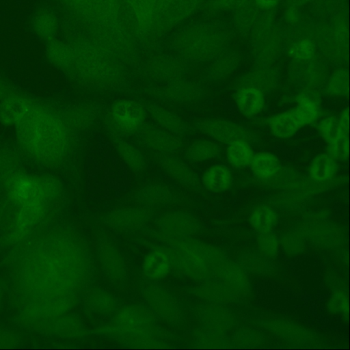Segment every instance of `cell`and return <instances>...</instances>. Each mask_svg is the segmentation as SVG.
<instances>
[{
  "instance_id": "obj_1",
  "label": "cell",
  "mask_w": 350,
  "mask_h": 350,
  "mask_svg": "<svg viewBox=\"0 0 350 350\" xmlns=\"http://www.w3.org/2000/svg\"><path fill=\"white\" fill-rule=\"evenodd\" d=\"M23 123L21 135L27 144L36 151L46 150V155L60 159L66 152L68 135L65 126L55 117H36Z\"/></svg>"
},
{
  "instance_id": "obj_2",
  "label": "cell",
  "mask_w": 350,
  "mask_h": 350,
  "mask_svg": "<svg viewBox=\"0 0 350 350\" xmlns=\"http://www.w3.org/2000/svg\"><path fill=\"white\" fill-rule=\"evenodd\" d=\"M107 329L108 334L129 345H153L156 325L148 310L131 306L117 312Z\"/></svg>"
},
{
  "instance_id": "obj_3",
  "label": "cell",
  "mask_w": 350,
  "mask_h": 350,
  "mask_svg": "<svg viewBox=\"0 0 350 350\" xmlns=\"http://www.w3.org/2000/svg\"><path fill=\"white\" fill-rule=\"evenodd\" d=\"M146 107L133 99L121 98L114 101L107 113V123L118 136L137 133L146 124Z\"/></svg>"
},
{
  "instance_id": "obj_4",
  "label": "cell",
  "mask_w": 350,
  "mask_h": 350,
  "mask_svg": "<svg viewBox=\"0 0 350 350\" xmlns=\"http://www.w3.org/2000/svg\"><path fill=\"white\" fill-rule=\"evenodd\" d=\"M197 129L215 142L229 144L234 141H248L250 133L239 124L223 119H206L196 124Z\"/></svg>"
},
{
  "instance_id": "obj_5",
  "label": "cell",
  "mask_w": 350,
  "mask_h": 350,
  "mask_svg": "<svg viewBox=\"0 0 350 350\" xmlns=\"http://www.w3.org/2000/svg\"><path fill=\"white\" fill-rule=\"evenodd\" d=\"M137 134L139 142L146 148L163 154L176 153L183 146L179 136L159 126L145 124Z\"/></svg>"
},
{
  "instance_id": "obj_6",
  "label": "cell",
  "mask_w": 350,
  "mask_h": 350,
  "mask_svg": "<svg viewBox=\"0 0 350 350\" xmlns=\"http://www.w3.org/2000/svg\"><path fill=\"white\" fill-rule=\"evenodd\" d=\"M152 94L160 100L180 104L198 100L202 96V90L197 84L180 78L152 90Z\"/></svg>"
},
{
  "instance_id": "obj_7",
  "label": "cell",
  "mask_w": 350,
  "mask_h": 350,
  "mask_svg": "<svg viewBox=\"0 0 350 350\" xmlns=\"http://www.w3.org/2000/svg\"><path fill=\"white\" fill-rule=\"evenodd\" d=\"M144 296L152 310L165 320L174 321L178 317V308L173 298L162 288L150 285L145 288Z\"/></svg>"
},
{
  "instance_id": "obj_8",
  "label": "cell",
  "mask_w": 350,
  "mask_h": 350,
  "mask_svg": "<svg viewBox=\"0 0 350 350\" xmlns=\"http://www.w3.org/2000/svg\"><path fill=\"white\" fill-rule=\"evenodd\" d=\"M150 211L146 207H129L111 212L107 220L109 225L118 230H135L148 219Z\"/></svg>"
},
{
  "instance_id": "obj_9",
  "label": "cell",
  "mask_w": 350,
  "mask_h": 350,
  "mask_svg": "<svg viewBox=\"0 0 350 350\" xmlns=\"http://www.w3.org/2000/svg\"><path fill=\"white\" fill-rule=\"evenodd\" d=\"M161 168L173 180L187 187L199 183L196 173L184 161L172 154H163L159 159Z\"/></svg>"
},
{
  "instance_id": "obj_10",
  "label": "cell",
  "mask_w": 350,
  "mask_h": 350,
  "mask_svg": "<svg viewBox=\"0 0 350 350\" xmlns=\"http://www.w3.org/2000/svg\"><path fill=\"white\" fill-rule=\"evenodd\" d=\"M98 252L100 266L107 276L113 281L123 280L126 275L124 262L115 246L108 242L103 243Z\"/></svg>"
},
{
  "instance_id": "obj_11",
  "label": "cell",
  "mask_w": 350,
  "mask_h": 350,
  "mask_svg": "<svg viewBox=\"0 0 350 350\" xmlns=\"http://www.w3.org/2000/svg\"><path fill=\"white\" fill-rule=\"evenodd\" d=\"M146 70L151 78L167 83L180 79L184 73V66L177 59L159 57L148 62Z\"/></svg>"
},
{
  "instance_id": "obj_12",
  "label": "cell",
  "mask_w": 350,
  "mask_h": 350,
  "mask_svg": "<svg viewBox=\"0 0 350 350\" xmlns=\"http://www.w3.org/2000/svg\"><path fill=\"white\" fill-rule=\"evenodd\" d=\"M146 109L148 115L159 127L179 137L187 133L186 123L173 111L155 103L148 104Z\"/></svg>"
},
{
  "instance_id": "obj_13",
  "label": "cell",
  "mask_w": 350,
  "mask_h": 350,
  "mask_svg": "<svg viewBox=\"0 0 350 350\" xmlns=\"http://www.w3.org/2000/svg\"><path fill=\"white\" fill-rule=\"evenodd\" d=\"M268 124L271 133L281 139L291 137L304 126L295 108L272 116Z\"/></svg>"
},
{
  "instance_id": "obj_14",
  "label": "cell",
  "mask_w": 350,
  "mask_h": 350,
  "mask_svg": "<svg viewBox=\"0 0 350 350\" xmlns=\"http://www.w3.org/2000/svg\"><path fill=\"white\" fill-rule=\"evenodd\" d=\"M172 262L170 256L159 249L148 253L142 262V271L145 277L150 280L164 278L170 271Z\"/></svg>"
},
{
  "instance_id": "obj_15",
  "label": "cell",
  "mask_w": 350,
  "mask_h": 350,
  "mask_svg": "<svg viewBox=\"0 0 350 350\" xmlns=\"http://www.w3.org/2000/svg\"><path fill=\"white\" fill-rule=\"evenodd\" d=\"M235 103L241 114L252 118L262 110L265 105L264 93L252 87L239 88L235 94Z\"/></svg>"
},
{
  "instance_id": "obj_16",
  "label": "cell",
  "mask_w": 350,
  "mask_h": 350,
  "mask_svg": "<svg viewBox=\"0 0 350 350\" xmlns=\"http://www.w3.org/2000/svg\"><path fill=\"white\" fill-rule=\"evenodd\" d=\"M201 182L206 190L213 193H221L230 188L232 184V175L227 166L215 164L204 170Z\"/></svg>"
},
{
  "instance_id": "obj_17",
  "label": "cell",
  "mask_w": 350,
  "mask_h": 350,
  "mask_svg": "<svg viewBox=\"0 0 350 350\" xmlns=\"http://www.w3.org/2000/svg\"><path fill=\"white\" fill-rule=\"evenodd\" d=\"M114 148L124 165L132 172H141L146 166V159L143 152L132 143L117 137Z\"/></svg>"
},
{
  "instance_id": "obj_18",
  "label": "cell",
  "mask_w": 350,
  "mask_h": 350,
  "mask_svg": "<svg viewBox=\"0 0 350 350\" xmlns=\"http://www.w3.org/2000/svg\"><path fill=\"white\" fill-rule=\"evenodd\" d=\"M220 146L214 140L201 139L191 143L185 150V157L193 163H202L219 157Z\"/></svg>"
},
{
  "instance_id": "obj_19",
  "label": "cell",
  "mask_w": 350,
  "mask_h": 350,
  "mask_svg": "<svg viewBox=\"0 0 350 350\" xmlns=\"http://www.w3.org/2000/svg\"><path fill=\"white\" fill-rule=\"evenodd\" d=\"M249 166L256 177L260 179H269L279 172L280 162L274 154L269 152H260L254 154Z\"/></svg>"
},
{
  "instance_id": "obj_20",
  "label": "cell",
  "mask_w": 350,
  "mask_h": 350,
  "mask_svg": "<svg viewBox=\"0 0 350 350\" xmlns=\"http://www.w3.org/2000/svg\"><path fill=\"white\" fill-rule=\"evenodd\" d=\"M174 198L172 191L160 184H150L142 187L137 193V201L144 206L167 204Z\"/></svg>"
},
{
  "instance_id": "obj_21",
  "label": "cell",
  "mask_w": 350,
  "mask_h": 350,
  "mask_svg": "<svg viewBox=\"0 0 350 350\" xmlns=\"http://www.w3.org/2000/svg\"><path fill=\"white\" fill-rule=\"evenodd\" d=\"M337 171L336 161L327 153L317 155L309 166L310 178L316 183H323L332 179Z\"/></svg>"
},
{
  "instance_id": "obj_22",
  "label": "cell",
  "mask_w": 350,
  "mask_h": 350,
  "mask_svg": "<svg viewBox=\"0 0 350 350\" xmlns=\"http://www.w3.org/2000/svg\"><path fill=\"white\" fill-rule=\"evenodd\" d=\"M31 25L33 31L40 38L49 41L54 38L58 22L52 11L42 9L33 14Z\"/></svg>"
},
{
  "instance_id": "obj_23",
  "label": "cell",
  "mask_w": 350,
  "mask_h": 350,
  "mask_svg": "<svg viewBox=\"0 0 350 350\" xmlns=\"http://www.w3.org/2000/svg\"><path fill=\"white\" fill-rule=\"evenodd\" d=\"M226 155L230 165L241 169L250 165L254 152L248 141L239 139L228 144Z\"/></svg>"
},
{
  "instance_id": "obj_24",
  "label": "cell",
  "mask_w": 350,
  "mask_h": 350,
  "mask_svg": "<svg viewBox=\"0 0 350 350\" xmlns=\"http://www.w3.org/2000/svg\"><path fill=\"white\" fill-rule=\"evenodd\" d=\"M251 226L260 234L271 232L277 221V215L271 207L259 205L254 208L250 216Z\"/></svg>"
},
{
  "instance_id": "obj_25",
  "label": "cell",
  "mask_w": 350,
  "mask_h": 350,
  "mask_svg": "<svg viewBox=\"0 0 350 350\" xmlns=\"http://www.w3.org/2000/svg\"><path fill=\"white\" fill-rule=\"evenodd\" d=\"M46 53L51 60L61 67L68 68L73 64L74 51L69 46L55 38L47 41Z\"/></svg>"
},
{
  "instance_id": "obj_26",
  "label": "cell",
  "mask_w": 350,
  "mask_h": 350,
  "mask_svg": "<svg viewBox=\"0 0 350 350\" xmlns=\"http://www.w3.org/2000/svg\"><path fill=\"white\" fill-rule=\"evenodd\" d=\"M278 83V77L273 72L261 70L252 72L241 81L240 88L252 87L263 93L274 90Z\"/></svg>"
},
{
  "instance_id": "obj_27",
  "label": "cell",
  "mask_w": 350,
  "mask_h": 350,
  "mask_svg": "<svg viewBox=\"0 0 350 350\" xmlns=\"http://www.w3.org/2000/svg\"><path fill=\"white\" fill-rule=\"evenodd\" d=\"M161 221L164 223L161 224V228L165 234L177 238L182 237L183 234L184 236L186 232L189 233L190 230L186 227H191L189 224L192 219L185 214L174 213L166 215Z\"/></svg>"
},
{
  "instance_id": "obj_28",
  "label": "cell",
  "mask_w": 350,
  "mask_h": 350,
  "mask_svg": "<svg viewBox=\"0 0 350 350\" xmlns=\"http://www.w3.org/2000/svg\"><path fill=\"white\" fill-rule=\"evenodd\" d=\"M87 307L91 313L96 314H109L113 313L116 303L107 293L95 291L88 295Z\"/></svg>"
},
{
  "instance_id": "obj_29",
  "label": "cell",
  "mask_w": 350,
  "mask_h": 350,
  "mask_svg": "<svg viewBox=\"0 0 350 350\" xmlns=\"http://www.w3.org/2000/svg\"><path fill=\"white\" fill-rule=\"evenodd\" d=\"M295 108L304 125L315 122L319 117L320 110L316 100L306 94H300L296 98Z\"/></svg>"
},
{
  "instance_id": "obj_30",
  "label": "cell",
  "mask_w": 350,
  "mask_h": 350,
  "mask_svg": "<svg viewBox=\"0 0 350 350\" xmlns=\"http://www.w3.org/2000/svg\"><path fill=\"white\" fill-rule=\"evenodd\" d=\"M39 191V183L36 179L27 176L17 178L12 186L13 196L20 202H27L33 200Z\"/></svg>"
},
{
  "instance_id": "obj_31",
  "label": "cell",
  "mask_w": 350,
  "mask_h": 350,
  "mask_svg": "<svg viewBox=\"0 0 350 350\" xmlns=\"http://www.w3.org/2000/svg\"><path fill=\"white\" fill-rule=\"evenodd\" d=\"M326 91L334 96H345L349 92V77L345 70L335 71L328 79Z\"/></svg>"
},
{
  "instance_id": "obj_32",
  "label": "cell",
  "mask_w": 350,
  "mask_h": 350,
  "mask_svg": "<svg viewBox=\"0 0 350 350\" xmlns=\"http://www.w3.org/2000/svg\"><path fill=\"white\" fill-rule=\"evenodd\" d=\"M318 131L322 139L327 144L333 142L342 137L338 118L333 116L325 117L319 121Z\"/></svg>"
},
{
  "instance_id": "obj_33",
  "label": "cell",
  "mask_w": 350,
  "mask_h": 350,
  "mask_svg": "<svg viewBox=\"0 0 350 350\" xmlns=\"http://www.w3.org/2000/svg\"><path fill=\"white\" fill-rule=\"evenodd\" d=\"M27 113L26 105L22 100H10L2 106L1 118L6 122L13 123L20 120Z\"/></svg>"
},
{
  "instance_id": "obj_34",
  "label": "cell",
  "mask_w": 350,
  "mask_h": 350,
  "mask_svg": "<svg viewBox=\"0 0 350 350\" xmlns=\"http://www.w3.org/2000/svg\"><path fill=\"white\" fill-rule=\"evenodd\" d=\"M349 136L340 137L333 142L328 144L327 154L336 161H345L349 157Z\"/></svg>"
},
{
  "instance_id": "obj_35",
  "label": "cell",
  "mask_w": 350,
  "mask_h": 350,
  "mask_svg": "<svg viewBox=\"0 0 350 350\" xmlns=\"http://www.w3.org/2000/svg\"><path fill=\"white\" fill-rule=\"evenodd\" d=\"M314 53V48L312 42L308 40H304L295 44L290 49L289 54L296 60H308L312 57Z\"/></svg>"
},
{
  "instance_id": "obj_36",
  "label": "cell",
  "mask_w": 350,
  "mask_h": 350,
  "mask_svg": "<svg viewBox=\"0 0 350 350\" xmlns=\"http://www.w3.org/2000/svg\"><path fill=\"white\" fill-rule=\"evenodd\" d=\"M258 243L260 252L266 256H273L278 252L279 243L271 232L260 234Z\"/></svg>"
},
{
  "instance_id": "obj_37",
  "label": "cell",
  "mask_w": 350,
  "mask_h": 350,
  "mask_svg": "<svg viewBox=\"0 0 350 350\" xmlns=\"http://www.w3.org/2000/svg\"><path fill=\"white\" fill-rule=\"evenodd\" d=\"M340 135L342 137L349 136V109H345L338 118Z\"/></svg>"
},
{
  "instance_id": "obj_38",
  "label": "cell",
  "mask_w": 350,
  "mask_h": 350,
  "mask_svg": "<svg viewBox=\"0 0 350 350\" xmlns=\"http://www.w3.org/2000/svg\"><path fill=\"white\" fill-rule=\"evenodd\" d=\"M280 0H256L257 5L262 8H271L277 5Z\"/></svg>"
}]
</instances>
